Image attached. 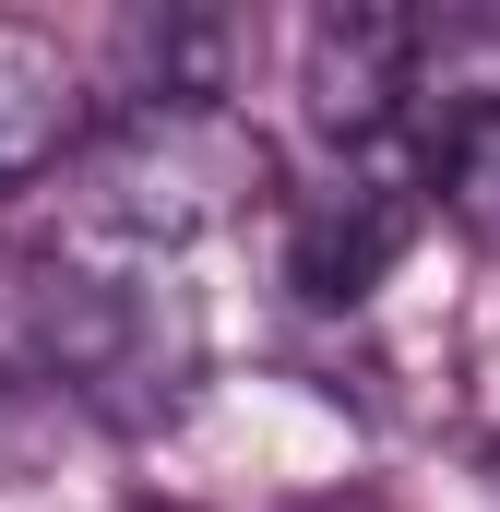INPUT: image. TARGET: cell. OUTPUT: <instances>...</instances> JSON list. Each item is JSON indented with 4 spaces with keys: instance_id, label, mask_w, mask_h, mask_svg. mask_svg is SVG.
I'll return each mask as SVG.
<instances>
[{
    "instance_id": "cell-1",
    "label": "cell",
    "mask_w": 500,
    "mask_h": 512,
    "mask_svg": "<svg viewBox=\"0 0 500 512\" xmlns=\"http://www.w3.org/2000/svg\"><path fill=\"white\" fill-rule=\"evenodd\" d=\"M84 179H96V215L120 239L179 251V239H203V227L239 215L250 191L274 179V155H262V131L239 108H131V120L96 131Z\"/></svg>"
},
{
    "instance_id": "cell-2",
    "label": "cell",
    "mask_w": 500,
    "mask_h": 512,
    "mask_svg": "<svg viewBox=\"0 0 500 512\" xmlns=\"http://www.w3.org/2000/svg\"><path fill=\"white\" fill-rule=\"evenodd\" d=\"M417 60H429V24L417 12H381V0H334L310 12L298 36V108L322 143H381L417 96Z\"/></svg>"
},
{
    "instance_id": "cell-3",
    "label": "cell",
    "mask_w": 500,
    "mask_h": 512,
    "mask_svg": "<svg viewBox=\"0 0 500 512\" xmlns=\"http://www.w3.org/2000/svg\"><path fill=\"white\" fill-rule=\"evenodd\" d=\"M108 131V96H96V60L36 24V12H0V191H36L48 167H84Z\"/></svg>"
},
{
    "instance_id": "cell-4",
    "label": "cell",
    "mask_w": 500,
    "mask_h": 512,
    "mask_svg": "<svg viewBox=\"0 0 500 512\" xmlns=\"http://www.w3.org/2000/svg\"><path fill=\"white\" fill-rule=\"evenodd\" d=\"M405 239H417V191H405V179H334V191H310L298 227H286V286H298L310 310H358L381 274L405 262Z\"/></svg>"
},
{
    "instance_id": "cell-5",
    "label": "cell",
    "mask_w": 500,
    "mask_h": 512,
    "mask_svg": "<svg viewBox=\"0 0 500 512\" xmlns=\"http://www.w3.org/2000/svg\"><path fill=\"white\" fill-rule=\"evenodd\" d=\"M429 179H441V203H453L477 239H500V96H465V108H453Z\"/></svg>"
}]
</instances>
